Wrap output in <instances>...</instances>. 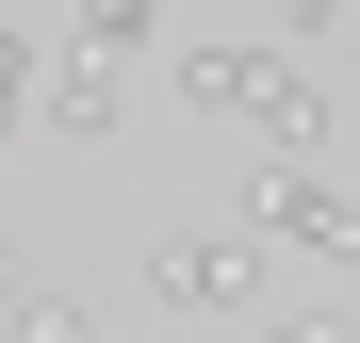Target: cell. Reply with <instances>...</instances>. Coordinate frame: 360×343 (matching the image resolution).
Returning a JSON list of instances; mask_svg holds the SVG:
<instances>
[{
	"label": "cell",
	"mask_w": 360,
	"mask_h": 343,
	"mask_svg": "<svg viewBox=\"0 0 360 343\" xmlns=\"http://www.w3.org/2000/svg\"><path fill=\"white\" fill-rule=\"evenodd\" d=\"M33 114L49 131H115V114H131V66H115V49H66V66L33 82Z\"/></svg>",
	"instance_id": "obj_3"
},
{
	"label": "cell",
	"mask_w": 360,
	"mask_h": 343,
	"mask_svg": "<svg viewBox=\"0 0 360 343\" xmlns=\"http://www.w3.org/2000/svg\"><path fill=\"white\" fill-rule=\"evenodd\" d=\"M148 295L164 311H262V262L229 246V229H164L148 246Z\"/></svg>",
	"instance_id": "obj_2"
},
{
	"label": "cell",
	"mask_w": 360,
	"mask_h": 343,
	"mask_svg": "<svg viewBox=\"0 0 360 343\" xmlns=\"http://www.w3.org/2000/svg\"><path fill=\"white\" fill-rule=\"evenodd\" d=\"M33 82H49V49H33V33H17V17H0V114H17V98H33Z\"/></svg>",
	"instance_id": "obj_8"
},
{
	"label": "cell",
	"mask_w": 360,
	"mask_h": 343,
	"mask_svg": "<svg viewBox=\"0 0 360 343\" xmlns=\"http://www.w3.org/2000/svg\"><path fill=\"white\" fill-rule=\"evenodd\" d=\"M246 229H262V246H311V262H360V196H328L311 163H262V180H246Z\"/></svg>",
	"instance_id": "obj_1"
},
{
	"label": "cell",
	"mask_w": 360,
	"mask_h": 343,
	"mask_svg": "<svg viewBox=\"0 0 360 343\" xmlns=\"http://www.w3.org/2000/svg\"><path fill=\"white\" fill-rule=\"evenodd\" d=\"M164 82L197 98V114H262V82H278V66H262V49H180Z\"/></svg>",
	"instance_id": "obj_5"
},
{
	"label": "cell",
	"mask_w": 360,
	"mask_h": 343,
	"mask_svg": "<svg viewBox=\"0 0 360 343\" xmlns=\"http://www.w3.org/2000/svg\"><path fill=\"white\" fill-rule=\"evenodd\" d=\"M246 343H328V327H311V311H278V327H246Z\"/></svg>",
	"instance_id": "obj_9"
},
{
	"label": "cell",
	"mask_w": 360,
	"mask_h": 343,
	"mask_svg": "<svg viewBox=\"0 0 360 343\" xmlns=\"http://www.w3.org/2000/svg\"><path fill=\"white\" fill-rule=\"evenodd\" d=\"M0 327H17V343H98V311H82V295H49V278H33V295L0 311Z\"/></svg>",
	"instance_id": "obj_7"
},
{
	"label": "cell",
	"mask_w": 360,
	"mask_h": 343,
	"mask_svg": "<svg viewBox=\"0 0 360 343\" xmlns=\"http://www.w3.org/2000/svg\"><path fill=\"white\" fill-rule=\"evenodd\" d=\"M0 131H17V114H0Z\"/></svg>",
	"instance_id": "obj_10"
},
{
	"label": "cell",
	"mask_w": 360,
	"mask_h": 343,
	"mask_svg": "<svg viewBox=\"0 0 360 343\" xmlns=\"http://www.w3.org/2000/svg\"><path fill=\"white\" fill-rule=\"evenodd\" d=\"M246 131H262V163H311V147H328V82H311V66H278Z\"/></svg>",
	"instance_id": "obj_4"
},
{
	"label": "cell",
	"mask_w": 360,
	"mask_h": 343,
	"mask_svg": "<svg viewBox=\"0 0 360 343\" xmlns=\"http://www.w3.org/2000/svg\"><path fill=\"white\" fill-rule=\"evenodd\" d=\"M66 17H82V49H115V66L164 49V0H66Z\"/></svg>",
	"instance_id": "obj_6"
}]
</instances>
